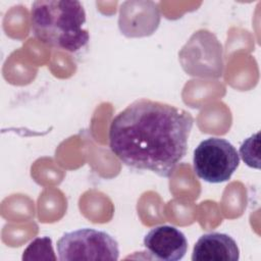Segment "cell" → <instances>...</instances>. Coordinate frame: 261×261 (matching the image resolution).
<instances>
[{"mask_svg": "<svg viewBox=\"0 0 261 261\" xmlns=\"http://www.w3.org/2000/svg\"><path fill=\"white\" fill-rule=\"evenodd\" d=\"M260 133L252 135L250 138L245 140L240 147V155L243 161L252 168H260Z\"/></svg>", "mask_w": 261, "mask_h": 261, "instance_id": "8", "label": "cell"}, {"mask_svg": "<svg viewBox=\"0 0 261 261\" xmlns=\"http://www.w3.org/2000/svg\"><path fill=\"white\" fill-rule=\"evenodd\" d=\"M85 23L86 12L79 1L39 0L32 5V33L52 48L70 53L84 48L90 40Z\"/></svg>", "mask_w": 261, "mask_h": 261, "instance_id": "2", "label": "cell"}, {"mask_svg": "<svg viewBox=\"0 0 261 261\" xmlns=\"http://www.w3.org/2000/svg\"><path fill=\"white\" fill-rule=\"evenodd\" d=\"M57 252L60 261H114L119 257L116 240L94 228H80L63 233L57 242Z\"/></svg>", "mask_w": 261, "mask_h": 261, "instance_id": "3", "label": "cell"}, {"mask_svg": "<svg viewBox=\"0 0 261 261\" xmlns=\"http://www.w3.org/2000/svg\"><path fill=\"white\" fill-rule=\"evenodd\" d=\"M193 124V116L184 109L140 99L112 119L110 150L130 169L170 177L187 154Z\"/></svg>", "mask_w": 261, "mask_h": 261, "instance_id": "1", "label": "cell"}, {"mask_svg": "<svg viewBox=\"0 0 261 261\" xmlns=\"http://www.w3.org/2000/svg\"><path fill=\"white\" fill-rule=\"evenodd\" d=\"M143 244L151 258L160 261L181 260L188 250L186 236L171 225L153 227L145 236Z\"/></svg>", "mask_w": 261, "mask_h": 261, "instance_id": "5", "label": "cell"}, {"mask_svg": "<svg viewBox=\"0 0 261 261\" xmlns=\"http://www.w3.org/2000/svg\"><path fill=\"white\" fill-rule=\"evenodd\" d=\"M21 259L24 261L29 260H52L56 261L52 240L49 237H40L33 240L22 253Z\"/></svg>", "mask_w": 261, "mask_h": 261, "instance_id": "7", "label": "cell"}, {"mask_svg": "<svg viewBox=\"0 0 261 261\" xmlns=\"http://www.w3.org/2000/svg\"><path fill=\"white\" fill-rule=\"evenodd\" d=\"M240 249L237 242L228 234L210 232L201 236L196 242L193 261H238Z\"/></svg>", "mask_w": 261, "mask_h": 261, "instance_id": "6", "label": "cell"}, {"mask_svg": "<svg viewBox=\"0 0 261 261\" xmlns=\"http://www.w3.org/2000/svg\"><path fill=\"white\" fill-rule=\"evenodd\" d=\"M240 165V156L234 146L222 138H208L194 151L195 173L209 184L227 181Z\"/></svg>", "mask_w": 261, "mask_h": 261, "instance_id": "4", "label": "cell"}]
</instances>
